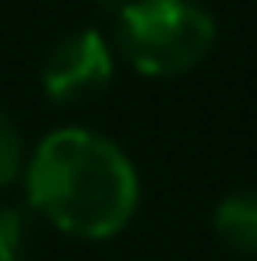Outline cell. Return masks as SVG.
Masks as SVG:
<instances>
[{
    "label": "cell",
    "instance_id": "1",
    "mask_svg": "<svg viewBox=\"0 0 257 261\" xmlns=\"http://www.w3.org/2000/svg\"><path fill=\"white\" fill-rule=\"evenodd\" d=\"M25 194L32 208L74 240H113L141 205L130 155L106 134L56 127L28 152Z\"/></svg>",
    "mask_w": 257,
    "mask_h": 261
},
{
    "label": "cell",
    "instance_id": "2",
    "mask_svg": "<svg viewBox=\"0 0 257 261\" xmlns=\"http://www.w3.org/2000/svg\"><path fill=\"white\" fill-rule=\"evenodd\" d=\"M120 57L145 78L194 71L215 46V18L197 0H127L117 14Z\"/></svg>",
    "mask_w": 257,
    "mask_h": 261
},
{
    "label": "cell",
    "instance_id": "3",
    "mask_svg": "<svg viewBox=\"0 0 257 261\" xmlns=\"http://www.w3.org/2000/svg\"><path fill=\"white\" fill-rule=\"evenodd\" d=\"M113 71H117L113 46L95 29H78L46 53L39 82H43V92L49 95V102L81 106L109 88Z\"/></svg>",
    "mask_w": 257,
    "mask_h": 261
},
{
    "label": "cell",
    "instance_id": "4",
    "mask_svg": "<svg viewBox=\"0 0 257 261\" xmlns=\"http://www.w3.org/2000/svg\"><path fill=\"white\" fill-rule=\"evenodd\" d=\"M215 237L236 251V254H257V191H236L225 194L212 212Z\"/></svg>",
    "mask_w": 257,
    "mask_h": 261
},
{
    "label": "cell",
    "instance_id": "5",
    "mask_svg": "<svg viewBox=\"0 0 257 261\" xmlns=\"http://www.w3.org/2000/svg\"><path fill=\"white\" fill-rule=\"evenodd\" d=\"M25 166H28L25 138H21V130L11 124V117L0 110V187H11L14 180H21Z\"/></svg>",
    "mask_w": 257,
    "mask_h": 261
},
{
    "label": "cell",
    "instance_id": "6",
    "mask_svg": "<svg viewBox=\"0 0 257 261\" xmlns=\"http://www.w3.org/2000/svg\"><path fill=\"white\" fill-rule=\"evenodd\" d=\"M21 219L14 212H4L0 216V261H28L25 258V247H21Z\"/></svg>",
    "mask_w": 257,
    "mask_h": 261
}]
</instances>
